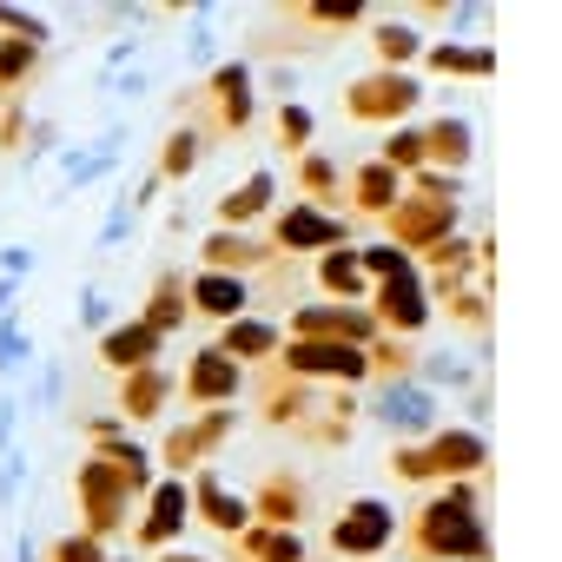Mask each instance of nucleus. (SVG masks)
Instances as JSON below:
<instances>
[{
    "instance_id": "f257e3e1",
    "label": "nucleus",
    "mask_w": 562,
    "mask_h": 562,
    "mask_svg": "<svg viewBox=\"0 0 562 562\" xmlns=\"http://www.w3.org/2000/svg\"><path fill=\"white\" fill-rule=\"evenodd\" d=\"M278 371H285L292 384H338V391L371 384L364 351H358V345H325V338H285V351H278Z\"/></svg>"
},
{
    "instance_id": "f03ea898",
    "label": "nucleus",
    "mask_w": 562,
    "mask_h": 562,
    "mask_svg": "<svg viewBox=\"0 0 562 562\" xmlns=\"http://www.w3.org/2000/svg\"><path fill=\"white\" fill-rule=\"evenodd\" d=\"M424 106V80L417 74H391V67H378V74H364L351 93H345V120H358V126H404V113H417Z\"/></svg>"
},
{
    "instance_id": "7ed1b4c3",
    "label": "nucleus",
    "mask_w": 562,
    "mask_h": 562,
    "mask_svg": "<svg viewBox=\"0 0 562 562\" xmlns=\"http://www.w3.org/2000/svg\"><path fill=\"white\" fill-rule=\"evenodd\" d=\"M199 106H205V139H225V133H245L251 120H258V87H251V67L245 60H218L212 74H205V93H199Z\"/></svg>"
},
{
    "instance_id": "20e7f679",
    "label": "nucleus",
    "mask_w": 562,
    "mask_h": 562,
    "mask_svg": "<svg viewBox=\"0 0 562 562\" xmlns=\"http://www.w3.org/2000/svg\"><path fill=\"white\" fill-rule=\"evenodd\" d=\"M74 490H80V516H87V536H93V542H106V536H120V529H126L133 490H126V476H120L100 450H93V457H80Z\"/></svg>"
},
{
    "instance_id": "39448f33",
    "label": "nucleus",
    "mask_w": 562,
    "mask_h": 562,
    "mask_svg": "<svg viewBox=\"0 0 562 562\" xmlns=\"http://www.w3.org/2000/svg\"><path fill=\"white\" fill-rule=\"evenodd\" d=\"M364 312L378 318V331H384V338H404V345H417V331L437 318V305H430V285H424V271H404V278H384V285H371Z\"/></svg>"
},
{
    "instance_id": "423d86ee",
    "label": "nucleus",
    "mask_w": 562,
    "mask_h": 562,
    "mask_svg": "<svg viewBox=\"0 0 562 562\" xmlns=\"http://www.w3.org/2000/svg\"><path fill=\"white\" fill-rule=\"evenodd\" d=\"M397 529H404V522H397V509H391L384 496H358V503L338 509V522H331L325 542H331L338 555H351V562H378V555L397 542Z\"/></svg>"
},
{
    "instance_id": "0eeeda50",
    "label": "nucleus",
    "mask_w": 562,
    "mask_h": 562,
    "mask_svg": "<svg viewBox=\"0 0 562 562\" xmlns=\"http://www.w3.org/2000/svg\"><path fill=\"white\" fill-rule=\"evenodd\" d=\"M278 258L285 251H338V245H351V218L345 212H318V205H278L271 212V238H265Z\"/></svg>"
},
{
    "instance_id": "6e6552de",
    "label": "nucleus",
    "mask_w": 562,
    "mask_h": 562,
    "mask_svg": "<svg viewBox=\"0 0 562 562\" xmlns=\"http://www.w3.org/2000/svg\"><path fill=\"white\" fill-rule=\"evenodd\" d=\"M371 411H378V424L397 430V443H424V437L443 430V397H430L417 378H391V384H378Z\"/></svg>"
},
{
    "instance_id": "1a4fd4ad",
    "label": "nucleus",
    "mask_w": 562,
    "mask_h": 562,
    "mask_svg": "<svg viewBox=\"0 0 562 562\" xmlns=\"http://www.w3.org/2000/svg\"><path fill=\"white\" fill-rule=\"evenodd\" d=\"M417 450H424L430 483H476V476H483V463H490V437H483V430H470V424H443V430H437V437H424Z\"/></svg>"
},
{
    "instance_id": "9d476101",
    "label": "nucleus",
    "mask_w": 562,
    "mask_h": 562,
    "mask_svg": "<svg viewBox=\"0 0 562 562\" xmlns=\"http://www.w3.org/2000/svg\"><path fill=\"white\" fill-rule=\"evenodd\" d=\"M186 490H192V522L218 529L225 542H238V536L251 529V503H245V490H232V483H225V470H218V463L192 470V476H186Z\"/></svg>"
},
{
    "instance_id": "9b49d317",
    "label": "nucleus",
    "mask_w": 562,
    "mask_h": 562,
    "mask_svg": "<svg viewBox=\"0 0 562 562\" xmlns=\"http://www.w3.org/2000/svg\"><path fill=\"white\" fill-rule=\"evenodd\" d=\"M186 522H192V490H186V476H159L153 496H146V522H133V549H146V555L179 549Z\"/></svg>"
},
{
    "instance_id": "f8f14e48",
    "label": "nucleus",
    "mask_w": 562,
    "mask_h": 562,
    "mask_svg": "<svg viewBox=\"0 0 562 562\" xmlns=\"http://www.w3.org/2000/svg\"><path fill=\"white\" fill-rule=\"evenodd\" d=\"M238 391H245V371L225 358V351H192V364H186V378H179V397L186 404H199V411H225V404H238Z\"/></svg>"
},
{
    "instance_id": "ddd939ff",
    "label": "nucleus",
    "mask_w": 562,
    "mask_h": 562,
    "mask_svg": "<svg viewBox=\"0 0 562 562\" xmlns=\"http://www.w3.org/2000/svg\"><path fill=\"white\" fill-rule=\"evenodd\" d=\"M126 139H133V126H126V120H113L93 146H60V153H54V159H60V192H74V186H80V192H87V186H100V179L120 166Z\"/></svg>"
},
{
    "instance_id": "4468645a",
    "label": "nucleus",
    "mask_w": 562,
    "mask_h": 562,
    "mask_svg": "<svg viewBox=\"0 0 562 562\" xmlns=\"http://www.w3.org/2000/svg\"><path fill=\"white\" fill-rule=\"evenodd\" d=\"M265 265H278V251H271L258 232H225V225H212V232L199 238V271L251 278V271H265Z\"/></svg>"
},
{
    "instance_id": "2eb2a0df",
    "label": "nucleus",
    "mask_w": 562,
    "mask_h": 562,
    "mask_svg": "<svg viewBox=\"0 0 562 562\" xmlns=\"http://www.w3.org/2000/svg\"><path fill=\"white\" fill-rule=\"evenodd\" d=\"M186 312L212 318V325H232L251 312V278H232V271H192L186 278Z\"/></svg>"
},
{
    "instance_id": "dca6fc26",
    "label": "nucleus",
    "mask_w": 562,
    "mask_h": 562,
    "mask_svg": "<svg viewBox=\"0 0 562 562\" xmlns=\"http://www.w3.org/2000/svg\"><path fill=\"white\" fill-rule=\"evenodd\" d=\"M212 351H225L238 371H245V364H278V351H285V325L265 318V312H245V318L218 325V345H212Z\"/></svg>"
},
{
    "instance_id": "f3484780",
    "label": "nucleus",
    "mask_w": 562,
    "mask_h": 562,
    "mask_svg": "<svg viewBox=\"0 0 562 562\" xmlns=\"http://www.w3.org/2000/svg\"><path fill=\"white\" fill-rule=\"evenodd\" d=\"M172 404H179V371H172V364L126 371V384H120V417H126V430H133V424H153V417H166Z\"/></svg>"
},
{
    "instance_id": "a211bd4d",
    "label": "nucleus",
    "mask_w": 562,
    "mask_h": 562,
    "mask_svg": "<svg viewBox=\"0 0 562 562\" xmlns=\"http://www.w3.org/2000/svg\"><path fill=\"white\" fill-rule=\"evenodd\" d=\"M245 503H251V522H265V529H299V516H305V483H299L292 470H265L258 490H245Z\"/></svg>"
},
{
    "instance_id": "6ab92c4d",
    "label": "nucleus",
    "mask_w": 562,
    "mask_h": 562,
    "mask_svg": "<svg viewBox=\"0 0 562 562\" xmlns=\"http://www.w3.org/2000/svg\"><path fill=\"white\" fill-rule=\"evenodd\" d=\"M271 212H278V172H271V166H258L245 186H232V192L218 199V225H225V232H251V225L271 218Z\"/></svg>"
},
{
    "instance_id": "aec40b11",
    "label": "nucleus",
    "mask_w": 562,
    "mask_h": 562,
    "mask_svg": "<svg viewBox=\"0 0 562 562\" xmlns=\"http://www.w3.org/2000/svg\"><path fill=\"white\" fill-rule=\"evenodd\" d=\"M424 67L443 80H496V47L490 41H424Z\"/></svg>"
},
{
    "instance_id": "412c9836",
    "label": "nucleus",
    "mask_w": 562,
    "mask_h": 562,
    "mask_svg": "<svg viewBox=\"0 0 562 562\" xmlns=\"http://www.w3.org/2000/svg\"><path fill=\"white\" fill-rule=\"evenodd\" d=\"M292 186H299V205L338 212V199H345V166H338L325 146H312V153H299V159H292Z\"/></svg>"
},
{
    "instance_id": "4be33fe9",
    "label": "nucleus",
    "mask_w": 562,
    "mask_h": 562,
    "mask_svg": "<svg viewBox=\"0 0 562 562\" xmlns=\"http://www.w3.org/2000/svg\"><path fill=\"white\" fill-rule=\"evenodd\" d=\"M424 146H430V166L437 172H457L463 179V166L476 159V120L470 113H443V120L424 126Z\"/></svg>"
},
{
    "instance_id": "5701e85b",
    "label": "nucleus",
    "mask_w": 562,
    "mask_h": 562,
    "mask_svg": "<svg viewBox=\"0 0 562 562\" xmlns=\"http://www.w3.org/2000/svg\"><path fill=\"white\" fill-rule=\"evenodd\" d=\"M159 351H166V338L159 331H146L139 318H126V325H113L106 338H100V364L106 371H146V364H159Z\"/></svg>"
},
{
    "instance_id": "b1692460",
    "label": "nucleus",
    "mask_w": 562,
    "mask_h": 562,
    "mask_svg": "<svg viewBox=\"0 0 562 562\" xmlns=\"http://www.w3.org/2000/svg\"><path fill=\"white\" fill-rule=\"evenodd\" d=\"M318 292H325V305H364L371 299V278L358 265V245L318 251Z\"/></svg>"
},
{
    "instance_id": "393cba45",
    "label": "nucleus",
    "mask_w": 562,
    "mask_h": 562,
    "mask_svg": "<svg viewBox=\"0 0 562 562\" xmlns=\"http://www.w3.org/2000/svg\"><path fill=\"white\" fill-rule=\"evenodd\" d=\"M430 397H463V391H476L483 384V364H470V358H457V351H417V371H411Z\"/></svg>"
},
{
    "instance_id": "a878e982",
    "label": "nucleus",
    "mask_w": 562,
    "mask_h": 562,
    "mask_svg": "<svg viewBox=\"0 0 562 562\" xmlns=\"http://www.w3.org/2000/svg\"><path fill=\"white\" fill-rule=\"evenodd\" d=\"M345 192H351V205H358L364 218H384V212L404 199V179L371 159V166H351V172H345Z\"/></svg>"
},
{
    "instance_id": "bb28decb",
    "label": "nucleus",
    "mask_w": 562,
    "mask_h": 562,
    "mask_svg": "<svg viewBox=\"0 0 562 562\" xmlns=\"http://www.w3.org/2000/svg\"><path fill=\"white\" fill-rule=\"evenodd\" d=\"M232 555H238V562H312V549H305L299 529H265V522H251V529L232 542Z\"/></svg>"
},
{
    "instance_id": "cd10ccee",
    "label": "nucleus",
    "mask_w": 562,
    "mask_h": 562,
    "mask_svg": "<svg viewBox=\"0 0 562 562\" xmlns=\"http://www.w3.org/2000/svg\"><path fill=\"white\" fill-rule=\"evenodd\" d=\"M146 331H159V338H172L179 325H186V271H159V285H153V299L133 312Z\"/></svg>"
},
{
    "instance_id": "c85d7f7f",
    "label": "nucleus",
    "mask_w": 562,
    "mask_h": 562,
    "mask_svg": "<svg viewBox=\"0 0 562 562\" xmlns=\"http://www.w3.org/2000/svg\"><path fill=\"white\" fill-rule=\"evenodd\" d=\"M371 54H378V67H391V74H411V60H424V34H417L411 21H391V14H378V27H371Z\"/></svg>"
},
{
    "instance_id": "c756f323",
    "label": "nucleus",
    "mask_w": 562,
    "mask_h": 562,
    "mask_svg": "<svg viewBox=\"0 0 562 562\" xmlns=\"http://www.w3.org/2000/svg\"><path fill=\"white\" fill-rule=\"evenodd\" d=\"M378 166H391L397 179H411V172H424V166H430V146H424V126H391V133H384V153H378Z\"/></svg>"
},
{
    "instance_id": "7c9ffc66",
    "label": "nucleus",
    "mask_w": 562,
    "mask_h": 562,
    "mask_svg": "<svg viewBox=\"0 0 562 562\" xmlns=\"http://www.w3.org/2000/svg\"><path fill=\"white\" fill-rule=\"evenodd\" d=\"M199 159H205V133L199 126H172L166 133V153H159V179H192L199 172Z\"/></svg>"
},
{
    "instance_id": "2f4dec72",
    "label": "nucleus",
    "mask_w": 562,
    "mask_h": 562,
    "mask_svg": "<svg viewBox=\"0 0 562 562\" xmlns=\"http://www.w3.org/2000/svg\"><path fill=\"white\" fill-rule=\"evenodd\" d=\"M271 133H278V153H312V133H318V113L305 106V100H285L278 106V120H271Z\"/></svg>"
},
{
    "instance_id": "473e14b6",
    "label": "nucleus",
    "mask_w": 562,
    "mask_h": 562,
    "mask_svg": "<svg viewBox=\"0 0 562 562\" xmlns=\"http://www.w3.org/2000/svg\"><path fill=\"white\" fill-rule=\"evenodd\" d=\"M218 8L212 0H199L192 8V34H186V67H218Z\"/></svg>"
},
{
    "instance_id": "72a5a7b5",
    "label": "nucleus",
    "mask_w": 562,
    "mask_h": 562,
    "mask_svg": "<svg viewBox=\"0 0 562 562\" xmlns=\"http://www.w3.org/2000/svg\"><path fill=\"white\" fill-rule=\"evenodd\" d=\"M34 74H41V47H27V41H0V93H21Z\"/></svg>"
},
{
    "instance_id": "f704fd0d",
    "label": "nucleus",
    "mask_w": 562,
    "mask_h": 562,
    "mask_svg": "<svg viewBox=\"0 0 562 562\" xmlns=\"http://www.w3.org/2000/svg\"><path fill=\"white\" fill-rule=\"evenodd\" d=\"M358 265H364V278L371 285H384V278H404V271H417L391 238H378V245H358Z\"/></svg>"
},
{
    "instance_id": "c9c22d12",
    "label": "nucleus",
    "mask_w": 562,
    "mask_h": 562,
    "mask_svg": "<svg viewBox=\"0 0 562 562\" xmlns=\"http://www.w3.org/2000/svg\"><path fill=\"white\" fill-rule=\"evenodd\" d=\"M27 364H34V331H27L21 318H14V325H0V378L14 384Z\"/></svg>"
},
{
    "instance_id": "e433bc0d",
    "label": "nucleus",
    "mask_w": 562,
    "mask_h": 562,
    "mask_svg": "<svg viewBox=\"0 0 562 562\" xmlns=\"http://www.w3.org/2000/svg\"><path fill=\"white\" fill-rule=\"evenodd\" d=\"M0 27H8V41H27V47H41V54H47V41H54L47 14H27V8H0Z\"/></svg>"
},
{
    "instance_id": "4c0bfd02",
    "label": "nucleus",
    "mask_w": 562,
    "mask_h": 562,
    "mask_svg": "<svg viewBox=\"0 0 562 562\" xmlns=\"http://www.w3.org/2000/svg\"><path fill=\"white\" fill-rule=\"evenodd\" d=\"M21 483H27V450L21 443H0V509L21 503Z\"/></svg>"
},
{
    "instance_id": "58836bf2",
    "label": "nucleus",
    "mask_w": 562,
    "mask_h": 562,
    "mask_svg": "<svg viewBox=\"0 0 562 562\" xmlns=\"http://www.w3.org/2000/svg\"><path fill=\"white\" fill-rule=\"evenodd\" d=\"M41 562H106V542H93L87 529H74V536H60L54 549H41Z\"/></svg>"
},
{
    "instance_id": "ea45409f",
    "label": "nucleus",
    "mask_w": 562,
    "mask_h": 562,
    "mask_svg": "<svg viewBox=\"0 0 562 562\" xmlns=\"http://www.w3.org/2000/svg\"><path fill=\"white\" fill-rule=\"evenodd\" d=\"M113 312H120V305H113V299H106L100 285H87V292H80V331L106 338V331H113Z\"/></svg>"
},
{
    "instance_id": "a19ab883",
    "label": "nucleus",
    "mask_w": 562,
    "mask_h": 562,
    "mask_svg": "<svg viewBox=\"0 0 562 562\" xmlns=\"http://www.w3.org/2000/svg\"><path fill=\"white\" fill-rule=\"evenodd\" d=\"M146 87H153V74H146V67H126V74H100V93H113V100H146Z\"/></svg>"
},
{
    "instance_id": "79ce46f5",
    "label": "nucleus",
    "mask_w": 562,
    "mask_h": 562,
    "mask_svg": "<svg viewBox=\"0 0 562 562\" xmlns=\"http://www.w3.org/2000/svg\"><path fill=\"white\" fill-rule=\"evenodd\" d=\"M60 397H67V358H47V364H41V391H34V404H41V411H60Z\"/></svg>"
},
{
    "instance_id": "37998d69",
    "label": "nucleus",
    "mask_w": 562,
    "mask_h": 562,
    "mask_svg": "<svg viewBox=\"0 0 562 562\" xmlns=\"http://www.w3.org/2000/svg\"><path fill=\"white\" fill-rule=\"evenodd\" d=\"M34 271H41L34 245H0V278H14V285H21V278H34Z\"/></svg>"
},
{
    "instance_id": "c03bdc74",
    "label": "nucleus",
    "mask_w": 562,
    "mask_h": 562,
    "mask_svg": "<svg viewBox=\"0 0 562 562\" xmlns=\"http://www.w3.org/2000/svg\"><path fill=\"white\" fill-rule=\"evenodd\" d=\"M126 232H133V212H126V199H113V205H106V218H100V251L126 245Z\"/></svg>"
},
{
    "instance_id": "a18cd8bd",
    "label": "nucleus",
    "mask_w": 562,
    "mask_h": 562,
    "mask_svg": "<svg viewBox=\"0 0 562 562\" xmlns=\"http://www.w3.org/2000/svg\"><path fill=\"white\" fill-rule=\"evenodd\" d=\"M60 153V133H54V120H34V146H27V172H41L47 159Z\"/></svg>"
},
{
    "instance_id": "49530a36",
    "label": "nucleus",
    "mask_w": 562,
    "mask_h": 562,
    "mask_svg": "<svg viewBox=\"0 0 562 562\" xmlns=\"http://www.w3.org/2000/svg\"><path fill=\"white\" fill-rule=\"evenodd\" d=\"M251 87L278 93V106H285V100H299V74H292V67H271V74H251Z\"/></svg>"
},
{
    "instance_id": "de8ad7c7",
    "label": "nucleus",
    "mask_w": 562,
    "mask_h": 562,
    "mask_svg": "<svg viewBox=\"0 0 562 562\" xmlns=\"http://www.w3.org/2000/svg\"><path fill=\"white\" fill-rule=\"evenodd\" d=\"M490 21H496L490 8H443V27H450V34H483Z\"/></svg>"
},
{
    "instance_id": "09e8293b",
    "label": "nucleus",
    "mask_w": 562,
    "mask_h": 562,
    "mask_svg": "<svg viewBox=\"0 0 562 562\" xmlns=\"http://www.w3.org/2000/svg\"><path fill=\"white\" fill-rule=\"evenodd\" d=\"M126 67H139V41H133V34L106 47V60H100V74H126Z\"/></svg>"
},
{
    "instance_id": "8fccbe9b",
    "label": "nucleus",
    "mask_w": 562,
    "mask_h": 562,
    "mask_svg": "<svg viewBox=\"0 0 562 562\" xmlns=\"http://www.w3.org/2000/svg\"><path fill=\"white\" fill-rule=\"evenodd\" d=\"M21 318V285L14 278H0V325H14Z\"/></svg>"
},
{
    "instance_id": "3c124183",
    "label": "nucleus",
    "mask_w": 562,
    "mask_h": 562,
    "mask_svg": "<svg viewBox=\"0 0 562 562\" xmlns=\"http://www.w3.org/2000/svg\"><path fill=\"white\" fill-rule=\"evenodd\" d=\"M14 424H21V397H0V443H14Z\"/></svg>"
},
{
    "instance_id": "603ef678",
    "label": "nucleus",
    "mask_w": 562,
    "mask_h": 562,
    "mask_svg": "<svg viewBox=\"0 0 562 562\" xmlns=\"http://www.w3.org/2000/svg\"><path fill=\"white\" fill-rule=\"evenodd\" d=\"M153 562H212V555H199V549H159Z\"/></svg>"
},
{
    "instance_id": "864d4df0",
    "label": "nucleus",
    "mask_w": 562,
    "mask_h": 562,
    "mask_svg": "<svg viewBox=\"0 0 562 562\" xmlns=\"http://www.w3.org/2000/svg\"><path fill=\"white\" fill-rule=\"evenodd\" d=\"M106 562H133V555H106Z\"/></svg>"
}]
</instances>
